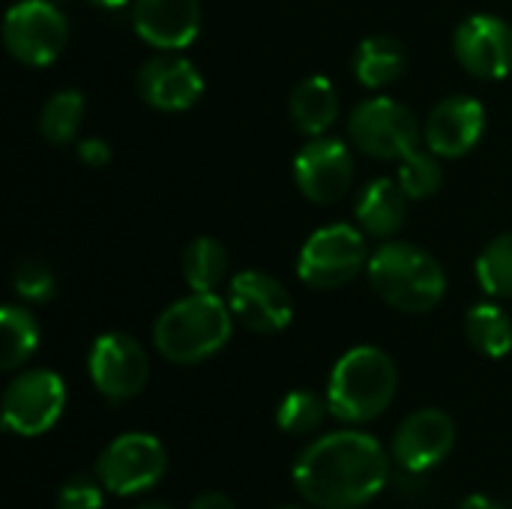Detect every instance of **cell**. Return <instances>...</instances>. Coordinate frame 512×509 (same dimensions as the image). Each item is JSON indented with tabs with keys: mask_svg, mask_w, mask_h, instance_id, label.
Returning <instances> with one entry per match:
<instances>
[{
	"mask_svg": "<svg viewBox=\"0 0 512 509\" xmlns=\"http://www.w3.org/2000/svg\"><path fill=\"white\" fill-rule=\"evenodd\" d=\"M183 279L192 291L198 294H213L216 285L225 279L228 273V252L219 240L213 237H195L186 249H183Z\"/></svg>",
	"mask_w": 512,
	"mask_h": 509,
	"instance_id": "obj_22",
	"label": "cell"
},
{
	"mask_svg": "<svg viewBox=\"0 0 512 509\" xmlns=\"http://www.w3.org/2000/svg\"><path fill=\"white\" fill-rule=\"evenodd\" d=\"M396 180L411 201H423V198L438 195V189L444 183V171L432 150H414L411 156H405L399 162Z\"/></svg>",
	"mask_w": 512,
	"mask_h": 509,
	"instance_id": "obj_27",
	"label": "cell"
},
{
	"mask_svg": "<svg viewBox=\"0 0 512 509\" xmlns=\"http://www.w3.org/2000/svg\"><path fill=\"white\" fill-rule=\"evenodd\" d=\"M138 93L156 111H186L201 99L204 78L192 60L162 51L138 69Z\"/></svg>",
	"mask_w": 512,
	"mask_h": 509,
	"instance_id": "obj_16",
	"label": "cell"
},
{
	"mask_svg": "<svg viewBox=\"0 0 512 509\" xmlns=\"http://www.w3.org/2000/svg\"><path fill=\"white\" fill-rule=\"evenodd\" d=\"M465 336L474 351L498 360L512 351V321L510 315L495 303H477L465 315Z\"/></svg>",
	"mask_w": 512,
	"mask_h": 509,
	"instance_id": "obj_21",
	"label": "cell"
},
{
	"mask_svg": "<svg viewBox=\"0 0 512 509\" xmlns=\"http://www.w3.org/2000/svg\"><path fill=\"white\" fill-rule=\"evenodd\" d=\"M87 372L93 387L108 402H126L147 387L150 360L144 348L126 333H102L87 354Z\"/></svg>",
	"mask_w": 512,
	"mask_h": 509,
	"instance_id": "obj_10",
	"label": "cell"
},
{
	"mask_svg": "<svg viewBox=\"0 0 512 509\" xmlns=\"http://www.w3.org/2000/svg\"><path fill=\"white\" fill-rule=\"evenodd\" d=\"M453 447H456V423L438 408L414 411L408 420H402L390 444L396 465L408 474L432 471L453 453Z\"/></svg>",
	"mask_w": 512,
	"mask_h": 509,
	"instance_id": "obj_13",
	"label": "cell"
},
{
	"mask_svg": "<svg viewBox=\"0 0 512 509\" xmlns=\"http://www.w3.org/2000/svg\"><path fill=\"white\" fill-rule=\"evenodd\" d=\"M291 117L297 123L300 132H306L309 138L324 135L336 117H339V93L333 87V81L327 75H312L306 81H300L288 99Z\"/></svg>",
	"mask_w": 512,
	"mask_h": 509,
	"instance_id": "obj_19",
	"label": "cell"
},
{
	"mask_svg": "<svg viewBox=\"0 0 512 509\" xmlns=\"http://www.w3.org/2000/svg\"><path fill=\"white\" fill-rule=\"evenodd\" d=\"M366 273L375 294L408 315L432 312L447 294L444 267L414 243H381L372 252Z\"/></svg>",
	"mask_w": 512,
	"mask_h": 509,
	"instance_id": "obj_3",
	"label": "cell"
},
{
	"mask_svg": "<svg viewBox=\"0 0 512 509\" xmlns=\"http://www.w3.org/2000/svg\"><path fill=\"white\" fill-rule=\"evenodd\" d=\"M135 509H171V507H165V504H144V507H135Z\"/></svg>",
	"mask_w": 512,
	"mask_h": 509,
	"instance_id": "obj_34",
	"label": "cell"
},
{
	"mask_svg": "<svg viewBox=\"0 0 512 509\" xmlns=\"http://www.w3.org/2000/svg\"><path fill=\"white\" fill-rule=\"evenodd\" d=\"M477 279L486 294L492 297H512V231L495 237L477 258Z\"/></svg>",
	"mask_w": 512,
	"mask_h": 509,
	"instance_id": "obj_26",
	"label": "cell"
},
{
	"mask_svg": "<svg viewBox=\"0 0 512 509\" xmlns=\"http://www.w3.org/2000/svg\"><path fill=\"white\" fill-rule=\"evenodd\" d=\"M330 414L327 396H315L312 390H294L279 402L276 411V426L285 435H309L315 429H321L324 417Z\"/></svg>",
	"mask_w": 512,
	"mask_h": 509,
	"instance_id": "obj_25",
	"label": "cell"
},
{
	"mask_svg": "<svg viewBox=\"0 0 512 509\" xmlns=\"http://www.w3.org/2000/svg\"><path fill=\"white\" fill-rule=\"evenodd\" d=\"M348 132L351 141L360 147V153L372 159H393V162H402L405 156L420 150L423 141V129L414 111H408V105L390 96H372L360 102L351 111Z\"/></svg>",
	"mask_w": 512,
	"mask_h": 509,
	"instance_id": "obj_5",
	"label": "cell"
},
{
	"mask_svg": "<svg viewBox=\"0 0 512 509\" xmlns=\"http://www.w3.org/2000/svg\"><path fill=\"white\" fill-rule=\"evenodd\" d=\"M84 120V96L78 90H57L39 114V132L51 144H69Z\"/></svg>",
	"mask_w": 512,
	"mask_h": 509,
	"instance_id": "obj_24",
	"label": "cell"
},
{
	"mask_svg": "<svg viewBox=\"0 0 512 509\" xmlns=\"http://www.w3.org/2000/svg\"><path fill=\"white\" fill-rule=\"evenodd\" d=\"M168 471V453L159 438L144 432H126L114 438L96 459V477L105 492L132 498L150 492Z\"/></svg>",
	"mask_w": 512,
	"mask_h": 509,
	"instance_id": "obj_6",
	"label": "cell"
},
{
	"mask_svg": "<svg viewBox=\"0 0 512 509\" xmlns=\"http://www.w3.org/2000/svg\"><path fill=\"white\" fill-rule=\"evenodd\" d=\"M66 408V387L57 372L30 369L3 393V429L21 438L45 435Z\"/></svg>",
	"mask_w": 512,
	"mask_h": 509,
	"instance_id": "obj_9",
	"label": "cell"
},
{
	"mask_svg": "<svg viewBox=\"0 0 512 509\" xmlns=\"http://www.w3.org/2000/svg\"><path fill=\"white\" fill-rule=\"evenodd\" d=\"M12 288L27 303H45L54 297V273L39 258H21L12 267Z\"/></svg>",
	"mask_w": 512,
	"mask_h": 509,
	"instance_id": "obj_28",
	"label": "cell"
},
{
	"mask_svg": "<svg viewBox=\"0 0 512 509\" xmlns=\"http://www.w3.org/2000/svg\"><path fill=\"white\" fill-rule=\"evenodd\" d=\"M273 509H300V507H273Z\"/></svg>",
	"mask_w": 512,
	"mask_h": 509,
	"instance_id": "obj_35",
	"label": "cell"
},
{
	"mask_svg": "<svg viewBox=\"0 0 512 509\" xmlns=\"http://www.w3.org/2000/svg\"><path fill=\"white\" fill-rule=\"evenodd\" d=\"M405 66H408L405 45L387 33L363 39L354 51V75L369 90H381V87L399 81Z\"/></svg>",
	"mask_w": 512,
	"mask_h": 509,
	"instance_id": "obj_20",
	"label": "cell"
},
{
	"mask_svg": "<svg viewBox=\"0 0 512 509\" xmlns=\"http://www.w3.org/2000/svg\"><path fill=\"white\" fill-rule=\"evenodd\" d=\"M132 27L147 45L159 51H180L192 45L201 30V3L198 0H132Z\"/></svg>",
	"mask_w": 512,
	"mask_h": 509,
	"instance_id": "obj_17",
	"label": "cell"
},
{
	"mask_svg": "<svg viewBox=\"0 0 512 509\" xmlns=\"http://www.w3.org/2000/svg\"><path fill=\"white\" fill-rule=\"evenodd\" d=\"M78 159L90 168H105L111 162V147L102 138H87L78 144Z\"/></svg>",
	"mask_w": 512,
	"mask_h": 509,
	"instance_id": "obj_30",
	"label": "cell"
},
{
	"mask_svg": "<svg viewBox=\"0 0 512 509\" xmlns=\"http://www.w3.org/2000/svg\"><path fill=\"white\" fill-rule=\"evenodd\" d=\"M54 3H57V0H54Z\"/></svg>",
	"mask_w": 512,
	"mask_h": 509,
	"instance_id": "obj_36",
	"label": "cell"
},
{
	"mask_svg": "<svg viewBox=\"0 0 512 509\" xmlns=\"http://www.w3.org/2000/svg\"><path fill=\"white\" fill-rule=\"evenodd\" d=\"M102 492L105 486L99 483V477L75 474L60 486L57 509H102Z\"/></svg>",
	"mask_w": 512,
	"mask_h": 509,
	"instance_id": "obj_29",
	"label": "cell"
},
{
	"mask_svg": "<svg viewBox=\"0 0 512 509\" xmlns=\"http://www.w3.org/2000/svg\"><path fill=\"white\" fill-rule=\"evenodd\" d=\"M366 267V240L354 225L318 228L297 255V276L318 291L348 285Z\"/></svg>",
	"mask_w": 512,
	"mask_h": 509,
	"instance_id": "obj_7",
	"label": "cell"
},
{
	"mask_svg": "<svg viewBox=\"0 0 512 509\" xmlns=\"http://www.w3.org/2000/svg\"><path fill=\"white\" fill-rule=\"evenodd\" d=\"M456 60L465 72L495 81L512 72V27L489 12L468 15L453 36Z\"/></svg>",
	"mask_w": 512,
	"mask_h": 509,
	"instance_id": "obj_12",
	"label": "cell"
},
{
	"mask_svg": "<svg viewBox=\"0 0 512 509\" xmlns=\"http://www.w3.org/2000/svg\"><path fill=\"white\" fill-rule=\"evenodd\" d=\"M297 189L315 204H336L354 183V156L339 138H312L294 159Z\"/></svg>",
	"mask_w": 512,
	"mask_h": 509,
	"instance_id": "obj_11",
	"label": "cell"
},
{
	"mask_svg": "<svg viewBox=\"0 0 512 509\" xmlns=\"http://www.w3.org/2000/svg\"><path fill=\"white\" fill-rule=\"evenodd\" d=\"M486 132V108L474 96H447L441 99L423 126V141L435 156L456 159L471 153Z\"/></svg>",
	"mask_w": 512,
	"mask_h": 509,
	"instance_id": "obj_15",
	"label": "cell"
},
{
	"mask_svg": "<svg viewBox=\"0 0 512 509\" xmlns=\"http://www.w3.org/2000/svg\"><path fill=\"white\" fill-rule=\"evenodd\" d=\"M408 201L411 198L405 195L399 180L378 177V180L366 183L354 213H357V222L366 234H372L378 240H390L405 225Z\"/></svg>",
	"mask_w": 512,
	"mask_h": 509,
	"instance_id": "obj_18",
	"label": "cell"
},
{
	"mask_svg": "<svg viewBox=\"0 0 512 509\" xmlns=\"http://www.w3.org/2000/svg\"><path fill=\"white\" fill-rule=\"evenodd\" d=\"M231 315L252 333H279L291 324L294 306L285 285L267 273L243 270L231 279Z\"/></svg>",
	"mask_w": 512,
	"mask_h": 509,
	"instance_id": "obj_14",
	"label": "cell"
},
{
	"mask_svg": "<svg viewBox=\"0 0 512 509\" xmlns=\"http://www.w3.org/2000/svg\"><path fill=\"white\" fill-rule=\"evenodd\" d=\"M189 509H237L234 507V501L228 498V495H222V492H201Z\"/></svg>",
	"mask_w": 512,
	"mask_h": 509,
	"instance_id": "obj_31",
	"label": "cell"
},
{
	"mask_svg": "<svg viewBox=\"0 0 512 509\" xmlns=\"http://www.w3.org/2000/svg\"><path fill=\"white\" fill-rule=\"evenodd\" d=\"M459 509H504L495 498H489V495H468L462 504H459Z\"/></svg>",
	"mask_w": 512,
	"mask_h": 509,
	"instance_id": "obj_32",
	"label": "cell"
},
{
	"mask_svg": "<svg viewBox=\"0 0 512 509\" xmlns=\"http://www.w3.org/2000/svg\"><path fill=\"white\" fill-rule=\"evenodd\" d=\"M93 6H102V9H117V6H126L129 0H87Z\"/></svg>",
	"mask_w": 512,
	"mask_h": 509,
	"instance_id": "obj_33",
	"label": "cell"
},
{
	"mask_svg": "<svg viewBox=\"0 0 512 509\" xmlns=\"http://www.w3.org/2000/svg\"><path fill=\"white\" fill-rule=\"evenodd\" d=\"M396 390L399 375L393 360L375 345H360L345 351L333 366L327 405L342 423H369L393 405Z\"/></svg>",
	"mask_w": 512,
	"mask_h": 509,
	"instance_id": "obj_4",
	"label": "cell"
},
{
	"mask_svg": "<svg viewBox=\"0 0 512 509\" xmlns=\"http://www.w3.org/2000/svg\"><path fill=\"white\" fill-rule=\"evenodd\" d=\"M69 42V21L54 0H21L3 18L6 51L27 66L54 63Z\"/></svg>",
	"mask_w": 512,
	"mask_h": 509,
	"instance_id": "obj_8",
	"label": "cell"
},
{
	"mask_svg": "<svg viewBox=\"0 0 512 509\" xmlns=\"http://www.w3.org/2000/svg\"><path fill=\"white\" fill-rule=\"evenodd\" d=\"M390 480V456L378 438L342 429L312 441L294 462V486L318 509H360Z\"/></svg>",
	"mask_w": 512,
	"mask_h": 509,
	"instance_id": "obj_1",
	"label": "cell"
},
{
	"mask_svg": "<svg viewBox=\"0 0 512 509\" xmlns=\"http://www.w3.org/2000/svg\"><path fill=\"white\" fill-rule=\"evenodd\" d=\"M234 330L231 306L222 303L216 294H198L171 303L153 324V345L156 351L177 363L195 366L219 354Z\"/></svg>",
	"mask_w": 512,
	"mask_h": 509,
	"instance_id": "obj_2",
	"label": "cell"
},
{
	"mask_svg": "<svg viewBox=\"0 0 512 509\" xmlns=\"http://www.w3.org/2000/svg\"><path fill=\"white\" fill-rule=\"evenodd\" d=\"M0 327H3V354H0V369L12 372L24 366L36 348H39V324L36 318L21 309V306H3L0 312Z\"/></svg>",
	"mask_w": 512,
	"mask_h": 509,
	"instance_id": "obj_23",
	"label": "cell"
}]
</instances>
